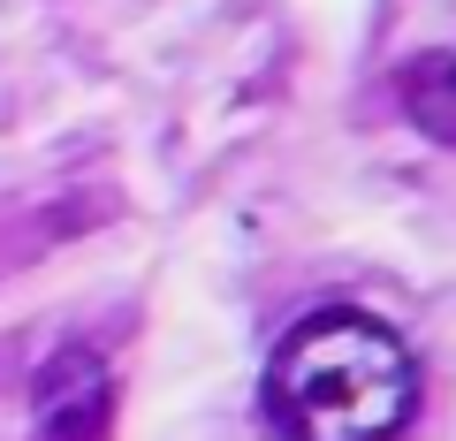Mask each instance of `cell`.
I'll return each mask as SVG.
<instances>
[{
	"instance_id": "6da1fadb",
	"label": "cell",
	"mask_w": 456,
	"mask_h": 441,
	"mask_svg": "<svg viewBox=\"0 0 456 441\" xmlns=\"http://www.w3.org/2000/svg\"><path fill=\"white\" fill-rule=\"evenodd\" d=\"M266 411L289 441H395L419 411V365L373 312H312L266 365Z\"/></svg>"
},
{
	"instance_id": "7a4b0ae2",
	"label": "cell",
	"mask_w": 456,
	"mask_h": 441,
	"mask_svg": "<svg viewBox=\"0 0 456 441\" xmlns=\"http://www.w3.org/2000/svg\"><path fill=\"white\" fill-rule=\"evenodd\" d=\"M38 441H107L114 434V373L92 343H61L38 365Z\"/></svg>"
},
{
	"instance_id": "3957f363",
	"label": "cell",
	"mask_w": 456,
	"mask_h": 441,
	"mask_svg": "<svg viewBox=\"0 0 456 441\" xmlns=\"http://www.w3.org/2000/svg\"><path fill=\"white\" fill-rule=\"evenodd\" d=\"M395 99L434 145H456V53H411L395 77Z\"/></svg>"
}]
</instances>
